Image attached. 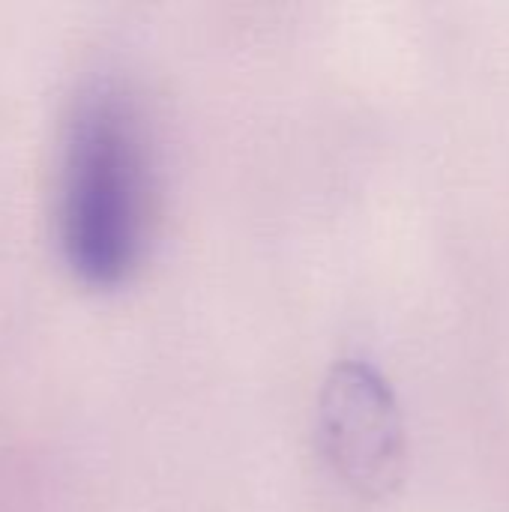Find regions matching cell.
I'll use <instances>...</instances> for the list:
<instances>
[{
	"label": "cell",
	"instance_id": "7a4b0ae2",
	"mask_svg": "<svg viewBox=\"0 0 509 512\" xmlns=\"http://www.w3.org/2000/svg\"><path fill=\"white\" fill-rule=\"evenodd\" d=\"M321 438L336 474L363 495L402 477L405 435L387 381L366 363H339L321 393Z\"/></svg>",
	"mask_w": 509,
	"mask_h": 512
},
{
	"label": "cell",
	"instance_id": "6da1fadb",
	"mask_svg": "<svg viewBox=\"0 0 509 512\" xmlns=\"http://www.w3.org/2000/svg\"><path fill=\"white\" fill-rule=\"evenodd\" d=\"M153 210V162L141 105L126 81L90 78L63 120L54 237L66 267L93 288L132 276Z\"/></svg>",
	"mask_w": 509,
	"mask_h": 512
}]
</instances>
